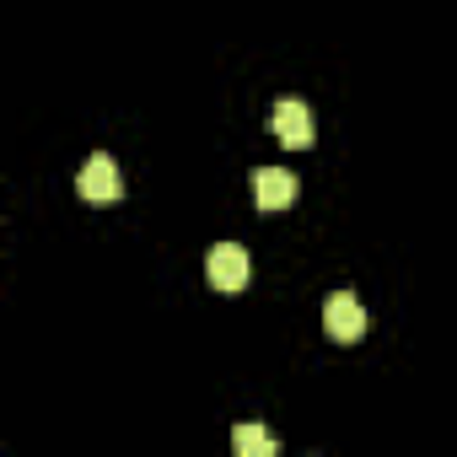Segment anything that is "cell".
Listing matches in <instances>:
<instances>
[{
	"label": "cell",
	"mask_w": 457,
	"mask_h": 457,
	"mask_svg": "<svg viewBox=\"0 0 457 457\" xmlns=\"http://www.w3.org/2000/svg\"><path fill=\"white\" fill-rule=\"evenodd\" d=\"M248 275H253V259H248L237 243H215V248H210V259H204V280H210L215 291L237 296V291L248 286Z\"/></svg>",
	"instance_id": "cell-1"
},
{
	"label": "cell",
	"mask_w": 457,
	"mask_h": 457,
	"mask_svg": "<svg viewBox=\"0 0 457 457\" xmlns=\"http://www.w3.org/2000/svg\"><path fill=\"white\" fill-rule=\"evenodd\" d=\"M76 194L87 199V204H119V194H124V178H119V162L113 156H87V167L76 172Z\"/></svg>",
	"instance_id": "cell-2"
},
{
	"label": "cell",
	"mask_w": 457,
	"mask_h": 457,
	"mask_svg": "<svg viewBox=\"0 0 457 457\" xmlns=\"http://www.w3.org/2000/svg\"><path fill=\"white\" fill-rule=\"evenodd\" d=\"M270 129L280 135V145H286V151H307V145L318 140L312 108H307V103H296V97H280V103H275V113H270Z\"/></svg>",
	"instance_id": "cell-3"
},
{
	"label": "cell",
	"mask_w": 457,
	"mask_h": 457,
	"mask_svg": "<svg viewBox=\"0 0 457 457\" xmlns=\"http://www.w3.org/2000/svg\"><path fill=\"white\" fill-rule=\"evenodd\" d=\"M323 328H328L334 345H355V339L366 334V307H361L350 291H334V296L323 302Z\"/></svg>",
	"instance_id": "cell-4"
},
{
	"label": "cell",
	"mask_w": 457,
	"mask_h": 457,
	"mask_svg": "<svg viewBox=\"0 0 457 457\" xmlns=\"http://www.w3.org/2000/svg\"><path fill=\"white\" fill-rule=\"evenodd\" d=\"M248 188H253L259 210H286L296 199V172H286V167H253Z\"/></svg>",
	"instance_id": "cell-5"
},
{
	"label": "cell",
	"mask_w": 457,
	"mask_h": 457,
	"mask_svg": "<svg viewBox=\"0 0 457 457\" xmlns=\"http://www.w3.org/2000/svg\"><path fill=\"white\" fill-rule=\"evenodd\" d=\"M232 446H237V457H275V436L270 430H259V425H237L232 430Z\"/></svg>",
	"instance_id": "cell-6"
}]
</instances>
